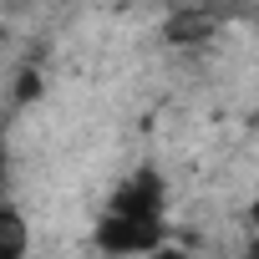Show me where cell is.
Segmentation results:
<instances>
[{
    "mask_svg": "<svg viewBox=\"0 0 259 259\" xmlns=\"http://www.w3.org/2000/svg\"><path fill=\"white\" fill-rule=\"evenodd\" d=\"M97 249L117 254V259H148L153 249H163V224H148V219H127V213H102L97 219Z\"/></svg>",
    "mask_w": 259,
    "mask_h": 259,
    "instance_id": "cell-1",
    "label": "cell"
},
{
    "mask_svg": "<svg viewBox=\"0 0 259 259\" xmlns=\"http://www.w3.org/2000/svg\"><path fill=\"white\" fill-rule=\"evenodd\" d=\"M36 92H41V76H36V71H21V81H16V97H21V102H31Z\"/></svg>",
    "mask_w": 259,
    "mask_h": 259,
    "instance_id": "cell-5",
    "label": "cell"
},
{
    "mask_svg": "<svg viewBox=\"0 0 259 259\" xmlns=\"http://www.w3.org/2000/svg\"><path fill=\"white\" fill-rule=\"evenodd\" d=\"M0 41H6V31H0Z\"/></svg>",
    "mask_w": 259,
    "mask_h": 259,
    "instance_id": "cell-7",
    "label": "cell"
},
{
    "mask_svg": "<svg viewBox=\"0 0 259 259\" xmlns=\"http://www.w3.org/2000/svg\"><path fill=\"white\" fill-rule=\"evenodd\" d=\"M219 36V21L203 11V6H183V11H173L168 21H163V41L168 46H203V41H213Z\"/></svg>",
    "mask_w": 259,
    "mask_h": 259,
    "instance_id": "cell-3",
    "label": "cell"
},
{
    "mask_svg": "<svg viewBox=\"0 0 259 259\" xmlns=\"http://www.w3.org/2000/svg\"><path fill=\"white\" fill-rule=\"evenodd\" d=\"M163 198H168V188H163V173H158V168H138L133 178H127V183L112 193L107 213H127V219L163 224Z\"/></svg>",
    "mask_w": 259,
    "mask_h": 259,
    "instance_id": "cell-2",
    "label": "cell"
},
{
    "mask_svg": "<svg viewBox=\"0 0 259 259\" xmlns=\"http://www.w3.org/2000/svg\"><path fill=\"white\" fill-rule=\"evenodd\" d=\"M148 259H193V254H188V249H178V244H163V249H153Z\"/></svg>",
    "mask_w": 259,
    "mask_h": 259,
    "instance_id": "cell-6",
    "label": "cell"
},
{
    "mask_svg": "<svg viewBox=\"0 0 259 259\" xmlns=\"http://www.w3.org/2000/svg\"><path fill=\"white\" fill-rule=\"evenodd\" d=\"M26 249H31L26 219H21L11 203H0V259H26Z\"/></svg>",
    "mask_w": 259,
    "mask_h": 259,
    "instance_id": "cell-4",
    "label": "cell"
},
{
    "mask_svg": "<svg viewBox=\"0 0 259 259\" xmlns=\"http://www.w3.org/2000/svg\"><path fill=\"white\" fill-rule=\"evenodd\" d=\"M249 259H259V254H249Z\"/></svg>",
    "mask_w": 259,
    "mask_h": 259,
    "instance_id": "cell-8",
    "label": "cell"
}]
</instances>
